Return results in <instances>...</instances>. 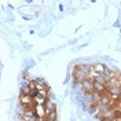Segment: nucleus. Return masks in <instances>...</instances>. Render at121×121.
<instances>
[{
    "mask_svg": "<svg viewBox=\"0 0 121 121\" xmlns=\"http://www.w3.org/2000/svg\"><path fill=\"white\" fill-rule=\"evenodd\" d=\"M72 77H73V80L77 81V83H83L84 80H87V78H90V76L87 74L85 72H83L78 65H76L74 68H73V72H72Z\"/></svg>",
    "mask_w": 121,
    "mask_h": 121,
    "instance_id": "f257e3e1",
    "label": "nucleus"
},
{
    "mask_svg": "<svg viewBox=\"0 0 121 121\" xmlns=\"http://www.w3.org/2000/svg\"><path fill=\"white\" fill-rule=\"evenodd\" d=\"M35 116H36V118L40 120V118H45L47 117V112H45V107L44 105H35Z\"/></svg>",
    "mask_w": 121,
    "mask_h": 121,
    "instance_id": "f03ea898",
    "label": "nucleus"
},
{
    "mask_svg": "<svg viewBox=\"0 0 121 121\" xmlns=\"http://www.w3.org/2000/svg\"><path fill=\"white\" fill-rule=\"evenodd\" d=\"M81 85V90L84 92H92L94 91V81L91 80V78H87V80H84L83 83H80Z\"/></svg>",
    "mask_w": 121,
    "mask_h": 121,
    "instance_id": "7ed1b4c3",
    "label": "nucleus"
},
{
    "mask_svg": "<svg viewBox=\"0 0 121 121\" xmlns=\"http://www.w3.org/2000/svg\"><path fill=\"white\" fill-rule=\"evenodd\" d=\"M94 81V91H96L99 94H107V85L102 83H98V81H95V80H92Z\"/></svg>",
    "mask_w": 121,
    "mask_h": 121,
    "instance_id": "20e7f679",
    "label": "nucleus"
},
{
    "mask_svg": "<svg viewBox=\"0 0 121 121\" xmlns=\"http://www.w3.org/2000/svg\"><path fill=\"white\" fill-rule=\"evenodd\" d=\"M44 107H45V112H47V114L51 113V112H55V109H56L55 103H54L52 100H50V99H47V100L44 102Z\"/></svg>",
    "mask_w": 121,
    "mask_h": 121,
    "instance_id": "39448f33",
    "label": "nucleus"
},
{
    "mask_svg": "<svg viewBox=\"0 0 121 121\" xmlns=\"http://www.w3.org/2000/svg\"><path fill=\"white\" fill-rule=\"evenodd\" d=\"M100 103H102V105L112 106L113 105V98H112L109 94H103V95H102V99H100Z\"/></svg>",
    "mask_w": 121,
    "mask_h": 121,
    "instance_id": "423d86ee",
    "label": "nucleus"
},
{
    "mask_svg": "<svg viewBox=\"0 0 121 121\" xmlns=\"http://www.w3.org/2000/svg\"><path fill=\"white\" fill-rule=\"evenodd\" d=\"M98 112L100 114H106V113H109L110 110H113L112 109V106H107V105H102V103H98Z\"/></svg>",
    "mask_w": 121,
    "mask_h": 121,
    "instance_id": "0eeeda50",
    "label": "nucleus"
},
{
    "mask_svg": "<svg viewBox=\"0 0 121 121\" xmlns=\"http://www.w3.org/2000/svg\"><path fill=\"white\" fill-rule=\"evenodd\" d=\"M102 95H103V94H99V92H96V91H92V102H94V105L100 103Z\"/></svg>",
    "mask_w": 121,
    "mask_h": 121,
    "instance_id": "6e6552de",
    "label": "nucleus"
},
{
    "mask_svg": "<svg viewBox=\"0 0 121 121\" xmlns=\"http://www.w3.org/2000/svg\"><path fill=\"white\" fill-rule=\"evenodd\" d=\"M35 66V60L33 59H26L25 60V68H23V72H28L30 68Z\"/></svg>",
    "mask_w": 121,
    "mask_h": 121,
    "instance_id": "1a4fd4ad",
    "label": "nucleus"
},
{
    "mask_svg": "<svg viewBox=\"0 0 121 121\" xmlns=\"http://www.w3.org/2000/svg\"><path fill=\"white\" fill-rule=\"evenodd\" d=\"M83 98L87 103H94V102H92V92H84Z\"/></svg>",
    "mask_w": 121,
    "mask_h": 121,
    "instance_id": "9d476101",
    "label": "nucleus"
},
{
    "mask_svg": "<svg viewBox=\"0 0 121 121\" xmlns=\"http://www.w3.org/2000/svg\"><path fill=\"white\" fill-rule=\"evenodd\" d=\"M99 112H98V106L96 105H91V107H90V110H88V114L90 116H95V114H98Z\"/></svg>",
    "mask_w": 121,
    "mask_h": 121,
    "instance_id": "9b49d317",
    "label": "nucleus"
},
{
    "mask_svg": "<svg viewBox=\"0 0 121 121\" xmlns=\"http://www.w3.org/2000/svg\"><path fill=\"white\" fill-rule=\"evenodd\" d=\"M45 118H47V120H51V121H56V118H58V116H56V110H55V112H51V113H48Z\"/></svg>",
    "mask_w": 121,
    "mask_h": 121,
    "instance_id": "f8f14e48",
    "label": "nucleus"
},
{
    "mask_svg": "<svg viewBox=\"0 0 121 121\" xmlns=\"http://www.w3.org/2000/svg\"><path fill=\"white\" fill-rule=\"evenodd\" d=\"M47 99H50V100H52V102H55V95H54L51 91H48V95H47Z\"/></svg>",
    "mask_w": 121,
    "mask_h": 121,
    "instance_id": "ddd939ff",
    "label": "nucleus"
},
{
    "mask_svg": "<svg viewBox=\"0 0 121 121\" xmlns=\"http://www.w3.org/2000/svg\"><path fill=\"white\" fill-rule=\"evenodd\" d=\"M114 28H118V26H120L121 28V23H120V18H118V19H117V21H116V22H114V25H113Z\"/></svg>",
    "mask_w": 121,
    "mask_h": 121,
    "instance_id": "4468645a",
    "label": "nucleus"
},
{
    "mask_svg": "<svg viewBox=\"0 0 121 121\" xmlns=\"http://www.w3.org/2000/svg\"><path fill=\"white\" fill-rule=\"evenodd\" d=\"M69 78H70V73H69V74L66 76V78H65V83H63V84H68V81H69Z\"/></svg>",
    "mask_w": 121,
    "mask_h": 121,
    "instance_id": "2eb2a0df",
    "label": "nucleus"
},
{
    "mask_svg": "<svg viewBox=\"0 0 121 121\" xmlns=\"http://www.w3.org/2000/svg\"><path fill=\"white\" fill-rule=\"evenodd\" d=\"M77 41H78V39H76V40H72V41H69V44H70V45H72V44H76Z\"/></svg>",
    "mask_w": 121,
    "mask_h": 121,
    "instance_id": "dca6fc26",
    "label": "nucleus"
},
{
    "mask_svg": "<svg viewBox=\"0 0 121 121\" xmlns=\"http://www.w3.org/2000/svg\"><path fill=\"white\" fill-rule=\"evenodd\" d=\"M102 59H105V60H109V62H110V60H112V58H110V56H102Z\"/></svg>",
    "mask_w": 121,
    "mask_h": 121,
    "instance_id": "f3484780",
    "label": "nucleus"
},
{
    "mask_svg": "<svg viewBox=\"0 0 121 121\" xmlns=\"http://www.w3.org/2000/svg\"><path fill=\"white\" fill-rule=\"evenodd\" d=\"M120 98H121V85H120Z\"/></svg>",
    "mask_w": 121,
    "mask_h": 121,
    "instance_id": "a211bd4d",
    "label": "nucleus"
},
{
    "mask_svg": "<svg viewBox=\"0 0 121 121\" xmlns=\"http://www.w3.org/2000/svg\"><path fill=\"white\" fill-rule=\"evenodd\" d=\"M112 121H117V120H112Z\"/></svg>",
    "mask_w": 121,
    "mask_h": 121,
    "instance_id": "6ab92c4d",
    "label": "nucleus"
},
{
    "mask_svg": "<svg viewBox=\"0 0 121 121\" xmlns=\"http://www.w3.org/2000/svg\"><path fill=\"white\" fill-rule=\"evenodd\" d=\"M120 32H121V28H120Z\"/></svg>",
    "mask_w": 121,
    "mask_h": 121,
    "instance_id": "aec40b11",
    "label": "nucleus"
}]
</instances>
